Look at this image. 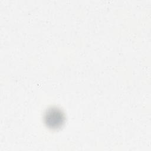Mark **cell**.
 Listing matches in <instances>:
<instances>
[{
  "label": "cell",
  "mask_w": 151,
  "mask_h": 151,
  "mask_svg": "<svg viewBox=\"0 0 151 151\" xmlns=\"http://www.w3.org/2000/svg\"><path fill=\"white\" fill-rule=\"evenodd\" d=\"M45 126L52 130L60 128L64 123L65 117L63 110L55 106L48 108L44 112L43 116Z\"/></svg>",
  "instance_id": "1"
}]
</instances>
